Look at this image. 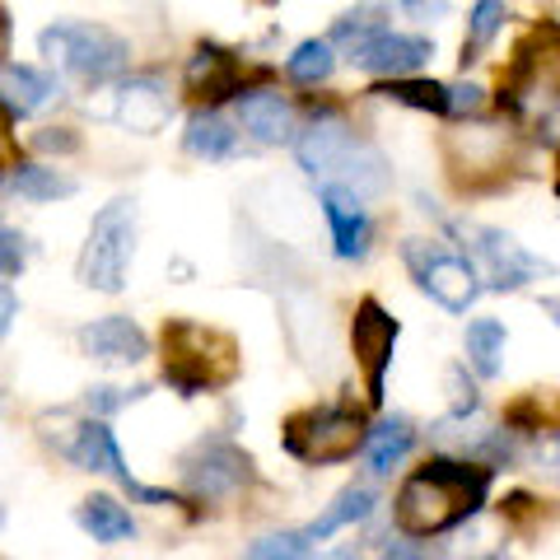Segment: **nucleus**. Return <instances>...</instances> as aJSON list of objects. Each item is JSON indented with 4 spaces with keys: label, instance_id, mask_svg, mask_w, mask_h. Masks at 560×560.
<instances>
[{
    "label": "nucleus",
    "instance_id": "8",
    "mask_svg": "<svg viewBox=\"0 0 560 560\" xmlns=\"http://www.w3.org/2000/svg\"><path fill=\"white\" fill-rule=\"evenodd\" d=\"M178 477L197 500H230L253 486V458L224 434H206L178 458Z\"/></svg>",
    "mask_w": 560,
    "mask_h": 560
},
{
    "label": "nucleus",
    "instance_id": "38",
    "mask_svg": "<svg viewBox=\"0 0 560 560\" xmlns=\"http://www.w3.org/2000/svg\"><path fill=\"white\" fill-rule=\"evenodd\" d=\"M0 313H5V318H0V331H10L14 327V290H10V280H5V290H0Z\"/></svg>",
    "mask_w": 560,
    "mask_h": 560
},
{
    "label": "nucleus",
    "instance_id": "14",
    "mask_svg": "<svg viewBox=\"0 0 560 560\" xmlns=\"http://www.w3.org/2000/svg\"><path fill=\"white\" fill-rule=\"evenodd\" d=\"M430 57H434L430 38H420V33H393V28L378 33L374 43H364L360 51H350V61H355L364 75H378V80H407Z\"/></svg>",
    "mask_w": 560,
    "mask_h": 560
},
{
    "label": "nucleus",
    "instance_id": "26",
    "mask_svg": "<svg viewBox=\"0 0 560 560\" xmlns=\"http://www.w3.org/2000/svg\"><path fill=\"white\" fill-rule=\"evenodd\" d=\"M388 0H360L355 10H346L337 24H331V43L346 51H360L364 43H374L378 33H388Z\"/></svg>",
    "mask_w": 560,
    "mask_h": 560
},
{
    "label": "nucleus",
    "instance_id": "13",
    "mask_svg": "<svg viewBox=\"0 0 560 560\" xmlns=\"http://www.w3.org/2000/svg\"><path fill=\"white\" fill-rule=\"evenodd\" d=\"M183 80H187V94H197L206 108L248 94V90H243V61L234 57L230 47H220V43H197Z\"/></svg>",
    "mask_w": 560,
    "mask_h": 560
},
{
    "label": "nucleus",
    "instance_id": "2",
    "mask_svg": "<svg viewBox=\"0 0 560 560\" xmlns=\"http://www.w3.org/2000/svg\"><path fill=\"white\" fill-rule=\"evenodd\" d=\"M243 370L238 341L224 327L197 318H164L160 331V374L178 397H201L230 388Z\"/></svg>",
    "mask_w": 560,
    "mask_h": 560
},
{
    "label": "nucleus",
    "instance_id": "43",
    "mask_svg": "<svg viewBox=\"0 0 560 560\" xmlns=\"http://www.w3.org/2000/svg\"><path fill=\"white\" fill-rule=\"evenodd\" d=\"M490 560H510V556H490Z\"/></svg>",
    "mask_w": 560,
    "mask_h": 560
},
{
    "label": "nucleus",
    "instance_id": "1",
    "mask_svg": "<svg viewBox=\"0 0 560 560\" xmlns=\"http://www.w3.org/2000/svg\"><path fill=\"white\" fill-rule=\"evenodd\" d=\"M486 500H490V463H467L453 458V453H440V458L420 463L401 481L393 500V518L397 533L425 541L463 528L467 518L486 510Z\"/></svg>",
    "mask_w": 560,
    "mask_h": 560
},
{
    "label": "nucleus",
    "instance_id": "34",
    "mask_svg": "<svg viewBox=\"0 0 560 560\" xmlns=\"http://www.w3.org/2000/svg\"><path fill=\"white\" fill-rule=\"evenodd\" d=\"M33 150H43V154H75L80 150V136L70 131V127H47L33 136Z\"/></svg>",
    "mask_w": 560,
    "mask_h": 560
},
{
    "label": "nucleus",
    "instance_id": "40",
    "mask_svg": "<svg viewBox=\"0 0 560 560\" xmlns=\"http://www.w3.org/2000/svg\"><path fill=\"white\" fill-rule=\"evenodd\" d=\"M547 313L556 318V327H560V300H547Z\"/></svg>",
    "mask_w": 560,
    "mask_h": 560
},
{
    "label": "nucleus",
    "instance_id": "37",
    "mask_svg": "<svg viewBox=\"0 0 560 560\" xmlns=\"http://www.w3.org/2000/svg\"><path fill=\"white\" fill-rule=\"evenodd\" d=\"M481 108V90L477 84H453V113H477Z\"/></svg>",
    "mask_w": 560,
    "mask_h": 560
},
{
    "label": "nucleus",
    "instance_id": "16",
    "mask_svg": "<svg viewBox=\"0 0 560 560\" xmlns=\"http://www.w3.org/2000/svg\"><path fill=\"white\" fill-rule=\"evenodd\" d=\"M323 215H327V230H331V248H337L341 261H360L370 253V210L360 206L355 191L346 187H323Z\"/></svg>",
    "mask_w": 560,
    "mask_h": 560
},
{
    "label": "nucleus",
    "instance_id": "21",
    "mask_svg": "<svg viewBox=\"0 0 560 560\" xmlns=\"http://www.w3.org/2000/svg\"><path fill=\"white\" fill-rule=\"evenodd\" d=\"M183 145H187V154H197V160L220 164V160H230V154L238 150V131L230 127V117H220L215 108H197L187 117Z\"/></svg>",
    "mask_w": 560,
    "mask_h": 560
},
{
    "label": "nucleus",
    "instance_id": "23",
    "mask_svg": "<svg viewBox=\"0 0 560 560\" xmlns=\"http://www.w3.org/2000/svg\"><path fill=\"white\" fill-rule=\"evenodd\" d=\"M75 523H80V528L90 533L94 541H103V547L136 537V518L127 514V504H117L113 495H90V500H80Z\"/></svg>",
    "mask_w": 560,
    "mask_h": 560
},
{
    "label": "nucleus",
    "instance_id": "5",
    "mask_svg": "<svg viewBox=\"0 0 560 560\" xmlns=\"http://www.w3.org/2000/svg\"><path fill=\"white\" fill-rule=\"evenodd\" d=\"M453 238H458V248L467 253V261L481 271L486 280V290H523L528 280H541V276H556V267L547 257H537L528 253L514 234H504L495 230V224H477V220H458V224H448Z\"/></svg>",
    "mask_w": 560,
    "mask_h": 560
},
{
    "label": "nucleus",
    "instance_id": "9",
    "mask_svg": "<svg viewBox=\"0 0 560 560\" xmlns=\"http://www.w3.org/2000/svg\"><path fill=\"white\" fill-rule=\"evenodd\" d=\"M397 337H401V323L374 300V294H364L355 304V318H350V355H355L360 374H364V397H370V407H383V388H388Z\"/></svg>",
    "mask_w": 560,
    "mask_h": 560
},
{
    "label": "nucleus",
    "instance_id": "22",
    "mask_svg": "<svg viewBox=\"0 0 560 560\" xmlns=\"http://www.w3.org/2000/svg\"><path fill=\"white\" fill-rule=\"evenodd\" d=\"M416 448V425L411 416H388L378 420V425L370 430V444H364V463H370L374 477H388V471L407 458V453Z\"/></svg>",
    "mask_w": 560,
    "mask_h": 560
},
{
    "label": "nucleus",
    "instance_id": "33",
    "mask_svg": "<svg viewBox=\"0 0 560 560\" xmlns=\"http://www.w3.org/2000/svg\"><path fill=\"white\" fill-rule=\"evenodd\" d=\"M537 514H541V504H537V495H528V490H510V495L500 500V518L518 523V528H523V523H533Z\"/></svg>",
    "mask_w": 560,
    "mask_h": 560
},
{
    "label": "nucleus",
    "instance_id": "20",
    "mask_svg": "<svg viewBox=\"0 0 560 560\" xmlns=\"http://www.w3.org/2000/svg\"><path fill=\"white\" fill-rule=\"evenodd\" d=\"M504 434H560V393L556 388H528L504 407Z\"/></svg>",
    "mask_w": 560,
    "mask_h": 560
},
{
    "label": "nucleus",
    "instance_id": "42",
    "mask_svg": "<svg viewBox=\"0 0 560 560\" xmlns=\"http://www.w3.org/2000/svg\"><path fill=\"white\" fill-rule=\"evenodd\" d=\"M257 5H280V0H257Z\"/></svg>",
    "mask_w": 560,
    "mask_h": 560
},
{
    "label": "nucleus",
    "instance_id": "15",
    "mask_svg": "<svg viewBox=\"0 0 560 560\" xmlns=\"http://www.w3.org/2000/svg\"><path fill=\"white\" fill-rule=\"evenodd\" d=\"M238 127L248 131L261 145H294L300 140V117H294V103L276 90H248L243 98H234Z\"/></svg>",
    "mask_w": 560,
    "mask_h": 560
},
{
    "label": "nucleus",
    "instance_id": "11",
    "mask_svg": "<svg viewBox=\"0 0 560 560\" xmlns=\"http://www.w3.org/2000/svg\"><path fill=\"white\" fill-rule=\"evenodd\" d=\"M360 145L364 140H355V131L346 127V117L323 108V113L308 117V127L300 131V140H294V160H300V168L308 178H323V187H327L346 173V164L355 160Z\"/></svg>",
    "mask_w": 560,
    "mask_h": 560
},
{
    "label": "nucleus",
    "instance_id": "41",
    "mask_svg": "<svg viewBox=\"0 0 560 560\" xmlns=\"http://www.w3.org/2000/svg\"><path fill=\"white\" fill-rule=\"evenodd\" d=\"M556 197H560V160H556Z\"/></svg>",
    "mask_w": 560,
    "mask_h": 560
},
{
    "label": "nucleus",
    "instance_id": "27",
    "mask_svg": "<svg viewBox=\"0 0 560 560\" xmlns=\"http://www.w3.org/2000/svg\"><path fill=\"white\" fill-rule=\"evenodd\" d=\"M10 191H20L24 201H61V197H75V178H66L61 168H47V164H14L10 178H5Z\"/></svg>",
    "mask_w": 560,
    "mask_h": 560
},
{
    "label": "nucleus",
    "instance_id": "39",
    "mask_svg": "<svg viewBox=\"0 0 560 560\" xmlns=\"http://www.w3.org/2000/svg\"><path fill=\"white\" fill-rule=\"evenodd\" d=\"M318 560H360V551H355V547H341V551H327V556H318Z\"/></svg>",
    "mask_w": 560,
    "mask_h": 560
},
{
    "label": "nucleus",
    "instance_id": "10",
    "mask_svg": "<svg viewBox=\"0 0 560 560\" xmlns=\"http://www.w3.org/2000/svg\"><path fill=\"white\" fill-rule=\"evenodd\" d=\"M66 458L75 463V467H84V471H103V477H113V481L127 490L131 500H140V504H154V510H164V504H183V495H173V490L145 486V481L131 477V467H127V458H121L113 430L103 425V420H84L80 434H75V444L66 448Z\"/></svg>",
    "mask_w": 560,
    "mask_h": 560
},
{
    "label": "nucleus",
    "instance_id": "35",
    "mask_svg": "<svg viewBox=\"0 0 560 560\" xmlns=\"http://www.w3.org/2000/svg\"><path fill=\"white\" fill-rule=\"evenodd\" d=\"M401 10H407L411 20H420V24H430V20H444L448 14V0H401Z\"/></svg>",
    "mask_w": 560,
    "mask_h": 560
},
{
    "label": "nucleus",
    "instance_id": "36",
    "mask_svg": "<svg viewBox=\"0 0 560 560\" xmlns=\"http://www.w3.org/2000/svg\"><path fill=\"white\" fill-rule=\"evenodd\" d=\"M378 560H425V551H420V541H416V537L401 533L397 541H388V547H383Z\"/></svg>",
    "mask_w": 560,
    "mask_h": 560
},
{
    "label": "nucleus",
    "instance_id": "30",
    "mask_svg": "<svg viewBox=\"0 0 560 560\" xmlns=\"http://www.w3.org/2000/svg\"><path fill=\"white\" fill-rule=\"evenodd\" d=\"M308 551H313V537H308L304 528H300V533L285 528V533H267V537H257L243 560H308Z\"/></svg>",
    "mask_w": 560,
    "mask_h": 560
},
{
    "label": "nucleus",
    "instance_id": "29",
    "mask_svg": "<svg viewBox=\"0 0 560 560\" xmlns=\"http://www.w3.org/2000/svg\"><path fill=\"white\" fill-rule=\"evenodd\" d=\"M504 20H510V10H504V0H477L467 14V38H463V70L481 57V51L495 43V33L504 28Z\"/></svg>",
    "mask_w": 560,
    "mask_h": 560
},
{
    "label": "nucleus",
    "instance_id": "25",
    "mask_svg": "<svg viewBox=\"0 0 560 560\" xmlns=\"http://www.w3.org/2000/svg\"><path fill=\"white\" fill-rule=\"evenodd\" d=\"M467 364L477 370V378H500L504 374V346H510V327L500 318H477L467 323Z\"/></svg>",
    "mask_w": 560,
    "mask_h": 560
},
{
    "label": "nucleus",
    "instance_id": "24",
    "mask_svg": "<svg viewBox=\"0 0 560 560\" xmlns=\"http://www.w3.org/2000/svg\"><path fill=\"white\" fill-rule=\"evenodd\" d=\"M370 94L378 98H393L401 108H416V113H434V117H448L453 113V90L440 80H420V75H407V80H378Z\"/></svg>",
    "mask_w": 560,
    "mask_h": 560
},
{
    "label": "nucleus",
    "instance_id": "19",
    "mask_svg": "<svg viewBox=\"0 0 560 560\" xmlns=\"http://www.w3.org/2000/svg\"><path fill=\"white\" fill-rule=\"evenodd\" d=\"M374 504H378V495H374L370 486L350 481V486H341L337 495H331V504L308 523L304 533H308L313 541H327V537H337V533H346V528H355V523H364V518L374 514Z\"/></svg>",
    "mask_w": 560,
    "mask_h": 560
},
{
    "label": "nucleus",
    "instance_id": "17",
    "mask_svg": "<svg viewBox=\"0 0 560 560\" xmlns=\"http://www.w3.org/2000/svg\"><path fill=\"white\" fill-rule=\"evenodd\" d=\"M0 90H5V117L24 121L38 108H47V103L61 94V84H57V75H47V70L5 61V70H0Z\"/></svg>",
    "mask_w": 560,
    "mask_h": 560
},
{
    "label": "nucleus",
    "instance_id": "31",
    "mask_svg": "<svg viewBox=\"0 0 560 560\" xmlns=\"http://www.w3.org/2000/svg\"><path fill=\"white\" fill-rule=\"evenodd\" d=\"M150 388L140 383V388H108V383H98V388L84 393V407H90L94 416H117L121 407H131V401H140Z\"/></svg>",
    "mask_w": 560,
    "mask_h": 560
},
{
    "label": "nucleus",
    "instance_id": "12",
    "mask_svg": "<svg viewBox=\"0 0 560 560\" xmlns=\"http://www.w3.org/2000/svg\"><path fill=\"white\" fill-rule=\"evenodd\" d=\"M80 350L98 364H108V370H131V364H140L150 355V337L145 327H140L136 318H121V313H108V318H94L84 323L75 331Z\"/></svg>",
    "mask_w": 560,
    "mask_h": 560
},
{
    "label": "nucleus",
    "instance_id": "4",
    "mask_svg": "<svg viewBox=\"0 0 560 560\" xmlns=\"http://www.w3.org/2000/svg\"><path fill=\"white\" fill-rule=\"evenodd\" d=\"M131 257H136V201L117 197L94 215L90 238H84L75 261V276L80 285H90L98 294H121L131 276Z\"/></svg>",
    "mask_w": 560,
    "mask_h": 560
},
{
    "label": "nucleus",
    "instance_id": "18",
    "mask_svg": "<svg viewBox=\"0 0 560 560\" xmlns=\"http://www.w3.org/2000/svg\"><path fill=\"white\" fill-rule=\"evenodd\" d=\"M173 113V103L164 94V84L160 80H150V75H140V80H127L121 84V94H117V117L127 121L131 131L140 136H154L168 121Z\"/></svg>",
    "mask_w": 560,
    "mask_h": 560
},
{
    "label": "nucleus",
    "instance_id": "32",
    "mask_svg": "<svg viewBox=\"0 0 560 560\" xmlns=\"http://www.w3.org/2000/svg\"><path fill=\"white\" fill-rule=\"evenodd\" d=\"M24 267H28V238L20 230H5L0 234V271H5V280H20Z\"/></svg>",
    "mask_w": 560,
    "mask_h": 560
},
{
    "label": "nucleus",
    "instance_id": "6",
    "mask_svg": "<svg viewBox=\"0 0 560 560\" xmlns=\"http://www.w3.org/2000/svg\"><path fill=\"white\" fill-rule=\"evenodd\" d=\"M38 47H43L47 61L66 66L70 75H80V80H90V84L117 80L121 70H127V61H131V47L121 43L113 28H103V24H75V20L43 28L38 33Z\"/></svg>",
    "mask_w": 560,
    "mask_h": 560
},
{
    "label": "nucleus",
    "instance_id": "3",
    "mask_svg": "<svg viewBox=\"0 0 560 560\" xmlns=\"http://www.w3.org/2000/svg\"><path fill=\"white\" fill-rule=\"evenodd\" d=\"M370 430L364 425V411L350 407V401H331V407H304L285 416L280 425V444L294 463L304 467H331V463H350L355 453H364L370 444Z\"/></svg>",
    "mask_w": 560,
    "mask_h": 560
},
{
    "label": "nucleus",
    "instance_id": "28",
    "mask_svg": "<svg viewBox=\"0 0 560 560\" xmlns=\"http://www.w3.org/2000/svg\"><path fill=\"white\" fill-rule=\"evenodd\" d=\"M331 70H337V43H331V38H308V43H300L285 57V75L294 84H304V90H318V84H327Z\"/></svg>",
    "mask_w": 560,
    "mask_h": 560
},
{
    "label": "nucleus",
    "instance_id": "7",
    "mask_svg": "<svg viewBox=\"0 0 560 560\" xmlns=\"http://www.w3.org/2000/svg\"><path fill=\"white\" fill-rule=\"evenodd\" d=\"M401 261H407L420 294H430V300L448 313H467L486 290V280L467 261V253H453L434 238H407L401 243Z\"/></svg>",
    "mask_w": 560,
    "mask_h": 560
}]
</instances>
